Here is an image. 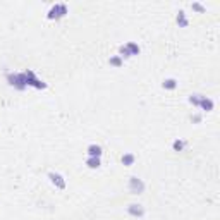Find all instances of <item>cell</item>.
<instances>
[{
  "label": "cell",
  "mask_w": 220,
  "mask_h": 220,
  "mask_svg": "<svg viewBox=\"0 0 220 220\" xmlns=\"http://www.w3.org/2000/svg\"><path fill=\"white\" fill-rule=\"evenodd\" d=\"M129 187L133 193H143V189H145V184H143L141 179H138V177H131L129 181Z\"/></svg>",
  "instance_id": "1"
},
{
  "label": "cell",
  "mask_w": 220,
  "mask_h": 220,
  "mask_svg": "<svg viewBox=\"0 0 220 220\" xmlns=\"http://www.w3.org/2000/svg\"><path fill=\"white\" fill-rule=\"evenodd\" d=\"M127 211H129L131 215H134V217H141L143 215V206L141 205H129V208H127Z\"/></svg>",
  "instance_id": "2"
},
{
  "label": "cell",
  "mask_w": 220,
  "mask_h": 220,
  "mask_svg": "<svg viewBox=\"0 0 220 220\" xmlns=\"http://www.w3.org/2000/svg\"><path fill=\"white\" fill-rule=\"evenodd\" d=\"M88 153H90V156L100 158V155H102V148H100L98 145H91V146L88 148Z\"/></svg>",
  "instance_id": "3"
},
{
  "label": "cell",
  "mask_w": 220,
  "mask_h": 220,
  "mask_svg": "<svg viewBox=\"0 0 220 220\" xmlns=\"http://www.w3.org/2000/svg\"><path fill=\"white\" fill-rule=\"evenodd\" d=\"M50 179H52V182L57 184L59 187H65V182L62 181V176H59V174H50Z\"/></svg>",
  "instance_id": "4"
},
{
  "label": "cell",
  "mask_w": 220,
  "mask_h": 220,
  "mask_svg": "<svg viewBox=\"0 0 220 220\" xmlns=\"http://www.w3.org/2000/svg\"><path fill=\"white\" fill-rule=\"evenodd\" d=\"M176 86H177L176 79H165L164 81V88H167V90H174Z\"/></svg>",
  "instance_id": "5"
},
{
  "label": "cell",
  "mask_w": 220,
  "mask_h": 220,
  "mask_svg": "<svg viewBox=\"0 0 220 220\" xmlns=\"http://www.w3.org/2000/svg\"><path fill=\"white\" fill-rule=\"evenodd\" d=\"M88 165H90L91 168H96V167H100V158H95V156H90V158H88Z\"/></svg>",
  "instance_id": "6"
},
{
  "label": "cell",
  "mask_w": 220,
  "mask_h": 220,
  "mask_svg": "<svg viewBox=\"0 0 220 220\" xmlns=\"http://www.w3.org/2000/svg\"><path fill=\"white\" fill-rule=\"evenodd\" d=\"M134 162V155H131V153H127V155H124L122 156V164H125V165H131Z\"/></svg>",
  "instance_id": "7"
},
{
  "label": "cell",
  "mask_w": 220,
  "mask_h": 220,
  "mask_svg": "<svg viewBox=\"0 0 220 220\" xmlns=\"http://www.w3.org/2000/svg\"><path fill=\"white\" fill-rule=\"evenodd\" d=\"M199 102H201V105H203L205 108H206V110H211V108H213V102H211V100H205V98H201Z\"/></svg>",
  "instance_id": "8"
},
{
  "label": "cell",
  "mask_w": 220,
  "mask_h": 220,
  "mask_svg": "<svg viewBox=\"0 0 220 220\" xmlns=\"http://www.w3.org/2000/svg\"><path fill=\"white\" fill-rule=\"evenodd\" d=\"M177 22H181L182 26L187 24V21H186V17H184V12H179V16H177Z\"/></svg>",
  "instance_id": "9"
},
{
  "label": "cell",
  "mask_w": 220,
  "mask_h": 220,
  "mask_svg": "<svg viewBox=\"0 0 220 220\" xmlns=\"http://www.w3.org/2000/svg\"><path fill=\"white\" fill-rule=\"evenodd\" d=\"M182 146H184V143H182V141H176V143H174V150H181Z\"/></svg>",
  "instance_id": "10"
},
{
  "label": "cell",
  "mask_w": 220,
  "mask_h": 220,
  "mask_svg": "<svg viewBox=\"0 0 220 220\" xmlns=\"http://www.w3.org/2000/svg\"><path fill=\"white\" fill-rule=\"evenodd\" d=\"M110 64H115V65H119V64H121V60H119V59H112V60H110Z\"/></svg>",
  "instance_id": "11"
}]
</instances>
